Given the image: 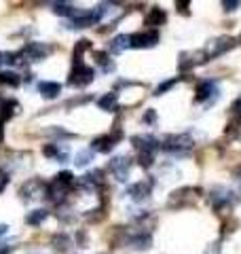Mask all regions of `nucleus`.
Returning <instances> with one entry per match:
<instances>
[{"instance_id":"obj_1","label":"nucleus","mask_w":241,"mask_h":254,"mask_svg":"<svg viewBox=\"0 0 241 254\" xmlns=\"http://www.w3.org/2000/svg\"><path fill=\"white\" fill-rule=\"evenodd\" d=\"M72 185H74L72 172H60L58 176L47 185V199H49L51 203H61L63 199H66V195H68Z\"/></svg>"},{"instance_id":"obj_2","label":"nucleus","mask_w":241,"mask_h":254,"mask_svg":"<svg viewBox=\"0 0 241 254\" xmlns=\"http://www.w3.org/2000/svg\"><path fill=\"white\" fill-rule=\"evenodd\" d=\"M133 148L138 150V161L142 168H150L155 161V153L161 148V142L152 136H133Z\"/></svg>"},{"instance_id":"obj_3","label":"nucleus","mask_w":241,"mask_h":254,"mask_svg":"<svg viewBox=\"0 0 241 254\" xmlns=\"http://www.w3.org/2000/svg\"><path fill=\"white\" fill-rule=\"evenodd\" d=\"M192 144H195V142H192V138L188 133H174V136H165L161 140V148L167 150V153L174 155V157L188 155Z\"/></svg>"},{"instance_id":"obj_4","label":"nucleus","mask_w":241,"mask_h":254,"mask_svg":"<svg viewBox=\"0 0 241 254\" xmlns=\"http://www.w3.org/2000/svg\"><path fill=\"white\" fill-rule=\"evenodd\" d=\"M93 76H95V70L91 66H87L80 58H76L74 60V68H72V72H70V85L85 87V85H89L93 81Z\"/></svg>"},{"instance_id":"obj_5","label":"nucleus","mask_w":241,"mask_h":254,"mask_svg":"<svg viewBox=\"0 0 241 254\" xmlns=\"http://www.w3.org/2000/svg\"><path fill=\"white\" fill-rule=\"evenodd\" d=\"M19 195H21V199H26V201L40 199V197L47 195V185L38 178H30L28 182H23V187L19 189Z\"/></svg>"},{"instance_id":"obj_6","label":"nucleus","mask_w":241,"mask_h":254,"mask_svg":"<svg viewBox=\"0 0 241 254\" xmlns=\"http://www.w3.org/2000/svg\"><path fill=\"white\" fill-rule=\"evenodd\" d=\"M49 47L43 45V43H28L23 49L19 51V58L21 62L26 60V62H40V60H45L47 55H49Z\"/></svg>"},{"instance_id":"obj_7","label":"nucleus","mask_w":241,"mask_h":254,"mask_svg":"<svg viewBox=\"0 0 241 254\" xmlns=\"http://www.w3.org/2000/svg\"><path fill=\"white\" fill-rule=\"evenodd\" d=\"M108 168L112 172V176H115L119 182H125L129 178V172H131V159L125 157V155H119V157L112 159Z\"/></svg>"},{"instance_id":"obj_8","label":"nucleus","mask_w":241,"mask_h":254,"mask_svg":"<svg viewBox=\"0 0 241 254\" xmlns=\"http://www.w3.org/2000/svg\"><path fill=\"white\" fill-rule=\"evenodd\" d=\"M159 43V32L157 30H142L131 36V47L135 49H150Z\"/></svg>"},{"instance_id":"obj_9","label":"nucleus","mask_w":241,"mask_h":254,"mask_svg":"<svg viewBox=\"0 0 241 254\" xmlns=\"http://www.w3.org/2000/svg\"><path fill=\"white\" fill-rule=\"evenodd\" d=\"M152 193V180H140L133 182V185L127 189V195L131 197L133 201H146Z\"/></svg>"},{"instance_id":"obj_10","label":"nucleus","mask_w":241,"mask_h":254,"mask_svg":"<svg viewBox=\"0 0 241 254\" xmlns=\"http://www.w3.org/2000/svg\"><path fill=\"white\" fill-rule=\"evenodd\" d=\"M235 203V197H233V193L229 189H224V187H216L212 190V205L216 210H224V208H229V205Z\"/></svg>"},{"instance_id":"obj_11","label":"nucleus","mask_w":241,"mask_h":254,"mask_svg":"<svg viewBox=\"0 0 241 254\" xmlns=\"http://www.w3.org/2000/svg\"><path fill=\"white\" fill-rule=\"evenodd\" d=\"M120 138V129L115 131V136L112 133H108V136H100V138H95L91 142V150H95V153H110L112 148L117 146V140Z\"/></svg>"},{"instance_id":"obj_12","label":"nucleus","mask_w":241,"mask_h":254,"mask_svg":"<svg viewBox=\"0 0 241 254\" xmlns=\"http://www.w3.org/2000/svg\"><path fill=\"white\" fill-rule=\"evenodd\" d=\"M233 43H235V41H233L231 36H220V38H216V41H212L210 45H207L205 58H218V55H222L224 51L231 49Z\"/></svg>"},{"instance_id":"obj_13","label":"nucleus","mask_w":241,"mask_h":254,"mask_svg":"<svg viewBox=\"0 0 241 254\" xmlns=\"http://www.w3.org/2000/svg\"><path fill=\"white\" fill-rule=\"evenodd\" d=\"M102 182H104V172L102 170H93V172L85 174V176L78 180V187L85 189V190H95Z\"/></svg>"},{"instance_id":"obj_14","label":"nucleus","mask_w":241,"mask_h":254,"mask_svg":"<svg viewBox=\"0 0 241 254\" xmlns=\"http://www.w3.org/2000/svg\"><path fill=\"white\" fill-rule=\"evenodd\" d=\"M201 193L199 189H195V187H186V189H182V190H176V193L172 195V199H170V205H182L184 201H192L195 197Z\"/></svg>"},{"instance_id":"obj_15","label":"nucleus","mask_w":241,"mask_h":254,"mask_svg":"<svg viewBox=\"0 0 241 254\" xmlns=\"http://www.w3.org/2000/svg\"><path fill=\"white\" fill-rule=\"evenodd\" d=\"M214 93H216V83L214 81H201L197 85V89H195V100L205 102V100H210Z\"/></svg>"},{"instance_id":"obj_16","label":"nucleus","mask_w":241,"mask_h":254,"mask_svg":"<svg viewBox=\"0 0 241 254\" xmlns=\"http://www.w3.org/2000/svg\"><path fill=\"white\" fill-rule=\"evenodd\" d=\"M19 110V104L15 100H9V98H0V119H11L13 115H17Z\"/></svg>"},{"instance_id":"obj_17","label":"nucleus","mask_w":241,"mask_h":254,"mask_svg":"<svg viewBox=\"0 0 241 254\" xmlns=\"http://www.w3.org/2000/svg\"><path fill=\"white\" fill-rule=\"evenodd\" d=\"M38 89H40V93H43V98L53 100V98H58V95H60L61 85L60 83H53V81H43V83L38 85Z\"/></svg>"},{"instance_id":"obj_18","label":"nucleus","mask_w":241,"mask_h":254,"mask_svg":"<svg viewBox=\"0 0 241 254\" xmlns=\"http://www.w3.org/2000/svg\"><path fill=\"white\" fill-rule=\"evenodd\" d=\"M165 19H167V15H165V11H163V9H159V6H152V9L148 11V15H146V23H148L150 28L163 26Z\"/></svg>"},{"instance_id":"obj_19","label":"nucleus","mask_w":241,"mask_h":254,"mask_svg":"<svg viewBox=\"0 0 241 254\" xmlns=\"http://www.w3.org/2000/svg\"><path fill=\"white\" fill-rule=\"evenodd\" d=\"M127 47H131V36H129V34H119V36L112 38L110 51H112V53H123Z\"/></svg>"},{"instance_id":"obj_20","label":"nucleus","mask_w":241,"mask_h":254,"mask_svg":"<svg viewBox=\"0 0 241 254\" xmlns=\"http://www.w3.org/2000/svg\"><path fill=\"white\" fill-rule=\"evenodd\" d=\"M43 153L47 155V157H53V159H60V161H63V159L68 157V146L66 144H47L45 148H43Z\"/></svg>"},{"instance_id":"obj_21","label":"nucleus","mask_w":241,"mask_h":254,"mask_svg":"<svg viewBox=\"0 0 241 254\" xmlns=\"http://www.w3.org/2000/svg\"><path fill=\"white\" fill-rule=\"evenodd\" d=\"M127 244H129L131 248H135V250H148L150 248V235H146V233L131 235L129 240H127Z\"/></svg>"},{"instance_id":"obj_22","label":"nucleus","mask_w":241,"mask_h":254,"mask_svg":"<svg viewBox=\"0 0 241 254\" xmlns=\"http://www.w3.org/2000/svg\"><path fill=\"white\" fill-rule=\"evenodd\" d=\"M95 64H98L104 72H112V70H115V64H112V60L108 58V53H104V51L95 53Z\"/></svg>"},{"instance_id":"obj_23","label":"nucleus","mask_w":241,"mask_h":254,"mask_svg":"<svg viewBox=\"0 0 241 254\" xmlns=\"http://www.w3.org/2000/svg\"><path fill=\"white\" fill-rule=\"evenodd\" d=\"M98 106L102 110H108V113H112V110L117 108V93H106L102 95V98L98 100Z\"/></svg>"},{"instance_id":"obj_24","label":"nucleus","mask_w":241,"mask_h":254,"mask_svg":"<svg viewBox=\"0 0 241 254\" xmlns=\"http://www.w3.org/2000/svg\"><path fill=\"white\" fill-rule=\"evenodd\" d=\"M47 216H49V212H47V210H32V212H28L26 222H28V225H32V227H38Z\"/></svg>"},{"instance_id":"obj_25","label":"nucleus","mask_w":241,"mask_h":254,"mask_svg":"<svg viewBox=\"0 0 241 254\" xmlns=\"http://www.w3.org/2000/svg\"><path fill=\"white\" fill-rule=\"evenodd\" d=\"M93 159V150L87 148V150H80V153L74 157V165L76 168H85V165H89Z\"/></svg>"},{"instance_id":"obj_26","label":"nucleus","mask_w":241,"mask_h":254,"mask_svg":"<svg viewBox=\"0 0 241 254\" xmlns=\"http://www.w3.org/2000/svg\"><path fill=\"white\" fill-rule=\"evenodd\" d=\"M21 83V78L17 72H0V85H11V87H17Z\"/></svg>"},{"instance_id":"obj_27","label":"nucleus","mask_w":241,"mask_h":254,"mask_svg":"<svg viewBox=\"0 0 241 254\" xmlns=\"http://www.w3.org/2000/svg\"><path fill=\"white\" fill-rule=\"evenodd\" d=\"M51 244H53L55 250H68V248H70V237H68L66 233H58V235L53 237Z\"/></svg>"},{"instance_id":"obj_28","label":"nucleus","mask_w":241,"mask_h":254,"mask_svg":"<svg viewBox=\"0 0 241 254\" xmlns=\"http://www.w3.org/2000/svg\"><path fill=\"white\" fill-rule=\"evenodd\" d=\"M142 119H144V123H148V125H155V123H157V113H155V110L150 108V110H146V113H144V117H142Z\"/></svg>"},{"instance_id":"obj_29","label":"nucleus","mask_w":241,"mask_h":254,"mask_svg":"<svg viewBox=\"0 0 241 254\" xmlns=\"http://www.w3.org/2000/svg\"><path fill=\"white\" fill-rule=\"evenodd\" d=\"M6 185H9V174L6 172H0V193L6 189Z\"/></svg>"},{"instance_id":"obj_30","label":"nucleus","mask_w":241,"mask_h":254,"mask_svg":"<svg viewBox=\"0 0 241 254\" xmlns=\"http://www.w3.org/2000/svg\"><path fill=\"white\" fill-rule=\"evenodd\" d=\"M222 6H224V9H227V11H235L237 6H241V2H237V0H233V2H229V0H224Z\"/></svg>"},{"instance_id":"obj_31","label":"nucleus","mask_w":241,"mask_h":254,"mask_svg":"<svg viewBox=\"0 0 241 254\" xmlns=\"http://www.w3.org/2000/svg\"><path fill=\"white\" fill-rule=\"evenodd\" d=\"M205 254H220V242H216V244H212L210 248L205 250Z\"/></svg>"},{"instance_id":"obj_32","label":"nucleus","mask_w":241,"mask_h":254,"mask_svg":"<svg viewBox=\"0 0 241 254\" xmlns=\"http://www.w3.org/2000/svg\"><path fill=\"white\" fill-rule=\"evenodd\" d=\"M176 85V81H170V83H163V85H161L159 87V89H157V95H161V93H163V91H167V89H172V87Z\"/></svg>"},{"instance_id":"obj_33","label":"nucleus","mask_w":241,"mask_h":254,"mask_svg":"<svg viewBox=\"0 0 241 254\" xmlns=\"http://www.w3.org/2000/svg\"><path fill=\"white\" fill-rule=\"evenodd\" d=\"M2 125H4V121H2V119H0V142L4 140V127H2Z\"/></svg>"},{"instance_id":"obj_34","label":"nucleus","mask_w":241,"mask_h":254,"mask_svg":"<svg viewBox=\"0 0 241 254\" xmlns=\"http://www.w3.org/2000/svg\"><path fill=\"white\" fill-rule=\"evenodd\" d=\"M6 229H9L6 225H0V235H4V233H6Z\"/></svg>"}]
</instances>
